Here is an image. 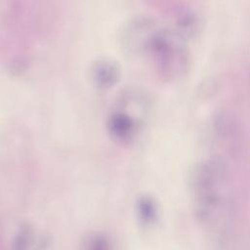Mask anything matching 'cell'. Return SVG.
<instances>
[{"instance_id":"3957f363","label":"cell","mask_w":250,"mask_h":250,"mask_svg":"<svg viewBox=\"0 0 250 250\" xmlns=\"http://www.w3.org/2000/svg\"><path fill=\"white\" fill-rule=\"evenodd\" d=\"M215 134L218 139L232 151H239L244 143L243 132L238 120L230 113L221 111L214 118Z\"/></svg>"},{"instance_id":"ba28073f","label":"cell","mask_w":250,"mask_h":250,"mask_svg":"<svg viewBox=\"0 0 250 250\" xmlns=\"http://www.w3.org/2000/svg\"><path fill=\"white\" fill-rule=\"evenodd\" d=\"M96 70V77L98 83L102 85H108L113 82V79L116 77V68L111 62H103L98 64Z\"/></svg>"},{"instance_id":"52a82bcc","label":"cell","mask_w":250,"mask_h":250,"mask_svg":"<svg viewBox=\"0 0 250 250\" xmlns=\"http://www.w3.org/2000/svg\"><path fill=\"white\" fill-rule=\"evenodd\" d=\"M34 238L33 229L28 225L22 226L15 237L13 250H34L36 246Z\"/></svg>"},{"instance_id":"5b68a950","label":"cell","mask_w":250,"mask_h":250,"mask_svg":"<svg viewBox=\"0 0 250 250\" xmlns=\"http://www.w3.org/2000/svg\"><path fill=\"white\" fill-rule=\"evenodd\" d=\"M109 126L111 132L119 139H131L137 132V123L135 119L127 114H114L110 118Z\"/></svg>"},{"instance_id":"277c9868","label":"cell","mask_w":250,"mask_h":250,"mask_svg":"<svg viewBox=\"0 0 250 250\" xmlns=\"http://www.w3.org/2000/svg\"><path fill=\"white\" fill-rule=\"evenodd\" d=\"M175 31L184 39L195 36L201 28V17L196 10L185 5L175 12Z\"/></svg>"},{"instance_id":"9c48e42d","label":"cell","mask_w":250,"mask_h":250,"mask_svg":"<svg viewBox=\"0 0 250 250\" xmlns=\"http://www.w3.org/2000/svg\"><path fill=\"white\" fill-rule=\"evenodd\" d=\"M107 247V243L104 239L99 238L97 237L91 244H90V248L91 250H106Z\"/></svg>"},{"instance_id":"7a4b0ae2","label":"cell","mask_w":250,"mask_h":250,"mask_svg":"<svg viewBox=\"0 0 250 250\" xmlns=\"http://www.w3.org/2000/svg\"><path fill=\"white\" fill-rule=\"evenodd\" d=\"M179 33L173 29L152 28L145 40L146 48L150 52L157 70L168 79H179L189 69L190 58Z\"/></svg>"},{"instance_id":"8992f818","label":"cell","mask_w":250,"mask_h":250,"mask_svg":"<svg viewBox=\"0 0 250 250\" xmlns=\"http://www.w3.org/2000/svg\"><path fill=\"white\" fill-rule=\"evenodd\" d=\"M137 212L140 221L145 226L153 225L157 220V205L149 196H143L139 199L137 204Z\"/></svg>"},{"instance_id":"6da1fadb","label":"cell","mask_w":250,"mask_h":250,"mask_svg":"<svg viewBox=\"0 0 250 250\" xmlns=\"http://www.w3.org/2000/svg\"><path fill=\"white\" fill-rule=\"evenodd\" d=\"M194 212L202 223H214L229 208L231 177L221 157L201 160L191 177Z\"/></svg>"}]
</instances>
